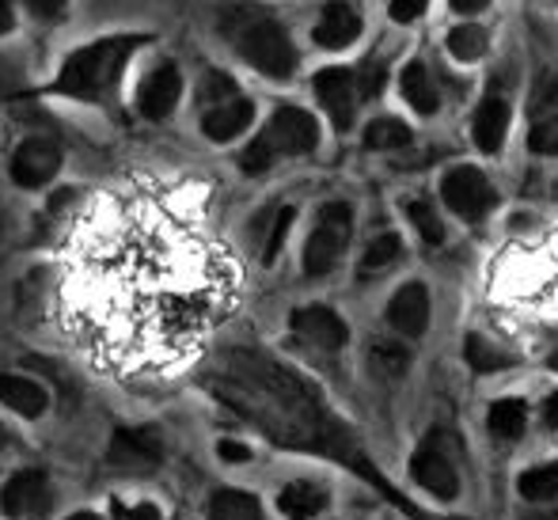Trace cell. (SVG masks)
<instances>
[{
	"label": "cell",
	"mask_w": 558,
	"mask_h": 520,
	"mask_svg": "<svg viewBox=\"0 0 558 520\" xmlns=\"http://www.w3.org/2000/svg\"><path fill=\"white\" fill-rule=\"evenodd\" d=\"M225 309L221 255L160 194H114L76 232L65 319L99 365L160 373L198 350Z\"/></svg>",
	"instance_id": "1"
},
{
	"label": "cell",
	"mask_w": 558,
	"mask_h": 520,
	"mask_svg": "<svg viewBox=\"0 0 558 520\" xmlns=\"http://www.w3.org/2000/svg\"><path fill=\"white\" fill-rule=\"evenodd\" d=\"M209 391L240 418H247L255 430H263L270 440L304 452H324L335 460H345L350 468H361L373 483H380L373 468H365L357 445L342 422L327 411L324 399L312 384H304L296 373L278 365L274 358L255 350H228L209 368ZM384 486V483H380Z\"/></svg>",
	"instance_id": "2"
},
{
	"label": "cell",
	"mask_w": 558,
	"mask_h": 520,
	"mask_svg": "<svg viewBox=\"0 0 558 520\" xmlns=\"http://www.w3.org/2000/svg\"><path fill=\"white\" fill-rule=\"evenodd\" d=\"M145 43L148 38H141V35H114V38H99V43L69 53L53 92H58V96H69V99H84V104H104V99L118 88L130 58Z\"/></svg>",
	"instance_id": "3"
},
{
	"label": "cell",
	"mask_w": 558,
	"mask_h": 520,
	"mask_svg": "<svg viewBox=\"0 0 558 520\" xmlns=\"http://www.w3.org/2000/svg\"><path fill=\"white\" fill-rule=\"evenodd\" d=\"M225 31L235 50H240V58L251 61L263 76H270V81H289L293 76L296 50L278 20L251 12V8H232L225 20Z\"/></svg>",
	"instance_id": "4"
},
{
	"label": "cell",
	"mask_w": 558,
	"mask_h": 520,
	"mask_svg": "<svg viewBox=\"0 0 558 520\" xmlns=\"http://www.w3.org/2000/svg\"><path fill=\"white\" fill-rule=\"evenodd\" d=\"M316 145H319L316 118L301 107H281V110H274L270 125H266V130L258 133L247 148H243L240 168L251 171V176H258V171L270 168L278 156H304Z\"/></svg>",
	"instance_id": "5"
},
{
	"label": "cell",
	"mask_w": 558,
	"mask_h": 520,
	"mask_svg": "<svg viewBox=\"0 0 558 520\" xmlns=\"http://www.w3.org/2000/svg\"><path fill=\"white\" fill-rule=\"evenodd\" d=\"M350 228H353V209L345 202H327L319 209L316 232L308 235V247H304V270L312 278H324V274L335 270L345 243H350Z\"/></svg>",
	"instance_id": "6"
},
{
	"label": "cell",
	"mask_w": 558,
	"mask_h": 520,
	"mask_svg": "<svg viewBox=\"0 0 558 520\" xmlns=\"http://www.w3.org/2000/svg\"><path fill=\"white\" fill-rule=\"evenodd\" d=\"M411 471L429 494L452 501L460 494V475H456V440L448 433H434L426 445L414 452Z\"/></svg>",
	"instance_id": "7"
},
{
	"label": "cell",
	"mask_w": 558,
	"mask_h": 520,
	"mask_svg": "<svg viewBox=\"0 0 558 520\" xmlns=\"http://www.w3.org/2000/svg\"><path fill=\"white\" fill-rule=\"evenodd\" d=\"M448 209L463 220H483L494 209V186L478 168H452L441 183Z\"/></svg>",
	"instance_id": "8"
},
{
	"label": "cell",
	"mask_w": 558,
	"mask_h": 520,
	"mask_svg": "<svg viewBox=\"0 0 558 520\" xmlns=\"http://www.w3.org/2000/svg\"><path fill=\"white\" fill-rule=\"evenodd\" d=\"M0 506H4V513L12 520H46L53 506L50 483H46L43 471H20L4 486V494H0Z\"/></svg>",
	"instance_id": "9"
},
{
	"label": "cell",
	"mask_w": 558,
	"mask_h": 520,
	"mask_svg": "<svg viewBox=\"0 0 558 520\" xmlns=\"http://www.w3.org/2000/svg\"><path fill=\"white\" fill-rule=\"evenodd\" d=\"M316 96L327 114H331L335 130H350L353 114H357V104H361L357 73H350V69H324V73L316 76Z\"/></svg>",
	"instance_id": "10"
},
{
	"label": "cell",
	"mask_w": 558,
	"mask_h": 520,
	"mask_svg": "<svg viewBox=\"0 0 558 520\" xmlns=\"http://www.w3.org/2000/svg\"><path fill=\"white\" fill-rule=\"evenodd\" d=\"M58 168H61V148L46 137L23 141V145L12 153V179L20 186H27V191L46 186L53 176H58Z\"/></svg>",
	"instance_id": "11"
},
{
	"label": "cell",
	"mask_w": 558,
	"mask_h": 520,
	"mask_svg": "<svg viewBox=\"0 0 558 520\" xmlns=\"http://www.w3.org/2000/svg\"><path fill=\"white\" fill-rule=\"evenodd\" d=\"M163 460V445L148 430H118L111 437V463L130 471H148Z\"/></svg>",
	"instance_id": "12"
},
{
	"label": "cell",
	"mask_w": 558,
	"mask_h": 520,
	"mask_svg": "<svg viewBox=\"0 0 558 520\" xmlns=\"http://www.w3.org/2000/svg\"><path fill=\"white\" fill-rule=\"evenodd\" d=\"M179 92H183V76H179L175 65H156L153 73L145 76L141 84V96H137V107L145 118H168L171 110L179 104Z\"/></svg>",
	"instance_id": "13"
},
{
	"label": "cell",
	"mask_w": 558,
	"mask_h": 520,
	"mask_svg": "<svg viewBox=\"0 0 558 520\" xmlns=\"http://www.w3.org/2000/svg\"><path fill=\"white\" fill-rule=\"evenodd\" d=\"M293 330L304 342L319 346V350H342L345 338H350V327L342 323V315H335L331 309H319V304L293 312Z\"/></svg>",
	"instance_id": "14"
},
{
	"label": "cell",
	"mask_w": 558,
	"mask_h": 520,
	"mask_svg": "<svg viewBox=\"0 0 558 520\" xmlns=\"http://www.w3.org/2000/svg\"><path fill=\"white\" fill-rule=\"evenodd\" d=\"M388 323L399 330V335L418 338L422 330H426V323H429V293H426V286L411 281V286L399 289V293L391 297V304H388Z\"/></svg>",
	"instance_id": "15"
},
{
	"label": "cell",
	"mask_w": 558,
	"mask_h": 520,
	"mask_svg": "<svg viewBox=\"0 0 558 520\" xmlns=\"http://www.w3.org/2000/svg\"><path fill=\"white\" fill-rule=\"evenodd\" d=\"M251 118H255V107L247 104V99H228V104H217L206 110V118H202V130H206L209 141H235L243 130L251 125Z\"/></svg>",
	"instance_id": "16"
},
{
	"label": "cell",
	"mask_w": 558,
	"mask_h": 520,
	"mask_svg": "<svg viewBox=\"0 0 558 520\" xmlns=\"http://www.w3.org/2000/svg\"><path fill=\"white\" fill-rule=\"evenodd\" d=\"M357 35H361V20L350 4L335 0V4L324 8V15H319V23H316V43L324 46V50H342V46H350Z\"/></svg>",
	"instance_id": "17"
},
{
	"label": "cell",
	"mask_w": 558,
	"mask_h": 520,
	"mask_svg": "<svg viewBox=\"0 0 558 520\" xmlns=\"http://www.w3.org/2000/svg\"><path fill=\"white\" fill-rule=\"evenodd\" d=\"M506 133H509V104L501 96H486L475 114V145L486 156H494L506 145Z\"/></svg>",
	"instance_id": "18"
},
{
	"label": "cell",
	"mask_w": 558,
	"mask_h": 520,
	"mask_svg": "<svg viewBox=\"0 0 558 520\" xmlns=\"http://www.w3.org/2000/svg\"><path fill=\"white\" fill-rule=\"evenodd\" d=\"M327 491L319 483H289L278 494V509L286 513V520H316L327 509Z\"/></svg>",
	"instance_id": "19"
},
{
	"label": "cell",
	"mask_w": 558,
	"mask_h": 520,
	"mask_svg": "<svg viewBox=\"0 0 558 520\" xmlns=\"http://www.w3.org/2000/svg\"><path fill=\"white\" fill-rule=\"evenodd\" d=\"M0 403L12 407V411L23 418H38L46 411V403H50V396H46L35 380H27V376L4 373L0 376Z\"/></svg>",
	"instance_id": "20"
},
{
	"label": "cell",
	"mask_w": 558,
	"mask_h": 520,
	"mask_svg": "<svg viewBox=\"0 0 558 520\" xmlns=\"http://www.w3.org/2000/svg\"><path fill=\"white\" fill-rule=\"evenodd\" d=\"M399 88H403V99L418 110V114H434L437 110V88H434V81H429V73H426L422 61H411V65L403 69Z\"/></svg>",
	"instance_id": "21"
},
{
	"label": "cell",
	"mask_w": 558,
	"mask_h": 520,
	"mask_svg": "<svg viewBox=\"0 0 558 520\" xmlns=\"http://www.w3.org/2000/svg\"><path fill=\"white\" fill-rule=\"evenodd\" d=\"M524 422H529V411H524L521 399H498L486 414V425H490L494 437L501 440H517L524 433Z\"/></svg>",
	"instance_id": "22"
},
{
	"label": "cell",
	"mask_w": 558,
	"mask_h": 520,
	"mask_svg": "<svg viewBox=\"0 0 558 520\" xmlns=\"http://www.w3.org/2000/svg\"><path fill=\"white\" fill-rule=\"evenodd\" d=\"M209 520H263V509L251 494L243 491H221L209 501Z\"/></svg>",
	"instance_id": "23"
},
{
	"label": "cell",
	"mask_w": 558,
	"mask_h": 520,
	"mask_svg": "<svg viewBox=\"0 0 558 520\" xmlns=\"http://www.w3.org/2000/svg\"><path fill=\"white\" fill-rule=\"evenodd\" d=\"M407 145H411V130L399 118H376L365 130V148H376V153H391V148Z\"/></svg>",
	"instance_id": "24"
},
{
	"label": "cell",
	"mask_w": 558,
	"mask_h": 520,
	"mask_svg": "<svg viewBox=\"0 0 558 520\" xmlns=\"http://www.w3.org/2000/svg\"><path fill=\"white\" fill-rule=\"evenodd\" d=\"M463 353H468V361H471V368H475V373H498V368L513 365V358H509V353H501L498 346H490L483 335H468Z\"/></svg>",
	"instance_id": "25"
},
{
	"label": "cell",
	"mask_w": 558,
	"mask_h": 520,
	"mask_svg": "<svg viewBox=\"0 0 558 520\" xmlns=\"http://www.w3.org/2000/svg\"><path fill=\"white\" fill-rule=\"evenodd\" d=\"M521 498L529 501H551L558 498V463H544L521 475Z\"/></svg>",
	"instance_id": "26"
},
{
	"label": "cell",
	"mask_w": 558,
	"mask_h": 520,
	"mask_svg": "<svg viewBox=\"0 0 558 520\" xmlns=\"http://www.w3.org/2000/svg\"><path fill=\"white\" fill-rule=\"evenodd\" d=\"M403 255V243H399V235H376L373 243H368V251L361 255V274H380L388 270L396 258Z\"/></svg>",
	"instance_id": "27"
},
{
	"label": "cell",
	"mask_w": 558,
	"mask_h": 520,
	"mask_svg": "<svg viewBox=\"0 0 558 520\" xmlns=\"http://www.w3.org/2000/svg\"><path fill=\"white\" fill-rule=\"evenodd\" d=\"M448 50H452V58H460V61H478L486 53V35H483V27H456V31H448Z\"/></svg>",
	"instance_id": "28"
},
{
	"label": "cell",
	"mask_w": 558,
	"mask_h": 520,
	"mask_svg": "<svg viewBox=\"0 0 558 520\" xmlns=\"http://www.w3.org/2000/svg\"><path fill=\"white\" fill-rule=\"evenodd\" d=\"M407 213H411L414 228H418L422 240H426L429 247H437V243H445V225H441V217H437L429 202H411V206H407Z\"/></svg>",
	"instance_id": "29"
},
{
	"label": "cell",
	"mask_w": 558,
	"mask_h": 520,
	"mask_svg": "<svg viewBox=\"0 0 558 520\" xmlns=\"http://www.w3.org/2000/svg\"><path fill=\"white\" fill-rule=\"evenodd\" d=\"M407 350L403 346H396V342H376L373 346V365L380 368L384 376H399V373H407Z\"/></svg>",
	"instance_id": "30"
},
{
	"label": "cell",
	"mask_w": 558,
	"mask_h": 520,
	"mask_svg": "<svg viewBox=\"0 0 558 520\" xmlns=\"http://www.w3.org/2000/svg\"><path fill=\"white\" fill-rule=\"evenodd\" d=\"M293 217H296V213L289 209V206H281L278 213H274V220H270V235H266V243H263V258H266V263H274V258H278V251H281V243H286V235H289V225H293Z\"/></svg>",
	"instance_id": "31"
},
{
	"label": "cell",
	"mask_w": 558,
	"mask_h": 520,
	"mask_svg": "<svg viewBox=\"0 0 558 520\" xmlns=\"http://www.w3.org/2000/svg\"><path fill=\"white\" fill-rule=\"evenodd\" d=\"M529 145L536 148V153H544V156H558V114L544 118V122H536Z\"/></svg>",
	"instance_id": "32"
},
{
	"label": "cell",
	"mask_w": 558,
	"mask_h": 520,
	"mask_svg": "<svg viewBox=\"0 0 558 520\" xmlns=\"http://www.w3.org/2000/svg\"><path fill=\"white\" fill-rule=\"evenodd\" d=\"M202 99H206L209 107L228 104V99H235V84L221 73H206V81H202Z\"/></svg>",
	"instance_id": "33"
},
{
	"label": "cell",
	"mask_w": 558,
	"mask_h": 520,
	"mask_svg": "<svg viewBox=\"0 0 558 520\" xmlns=\"http://www.w3.org/2000/svg\"><path fill=\"white\" fill-rule=\"evenodd\" d=\"M23 4H27V12L35 15V20L58 23V20H65L69 0H23Z\"/></svg>",
	"instance_id": "34"
},
{
	"label": "cell",
	"mask_w": 558,
	"mask_h": 520,
	"mask_svg": "<svg viewBox=\"0 0 558 520\" xmlns=\"http://www.w3.org/2000/svg\"><path fill=\"white\" fill-rule=\"evenodd\" d=\"M357 88H361V99H373V96H380V88H384V65L380 61H368L365 69L357 73Z\"/></svg>",
	"instance_id": "35"
},
{
	"label": "cell",
	"mask_w": 558,
	"mask_h": 520,
	"mask_svg": "<svg viewBox=\"0 0 558 520\" xmlns=\"http://www.w3.org/2000/svg\"><path fill=\"white\" fill-rule=\"evenodd\" d=\"M426 12V0H391V20L396 23H414Z\"/></svg>",
	"instance_id": "36"
},
{
	"label": "cell",
	"mask_w": 558,
	"mask_h": 520,
	"mask_svg": "<svg viewBox=\"0 0 558 520\" xmlns=\"http://www.w3.org/2000/svg\"><path fill=\"white\" fill-rule=\"evenodd\" d=\"M114 517L118 520H160V509H156V506H133V509H125V506H118V501H114Z\"/></svg>",
	"instance_id": "37"
},
{
	"label": "cell",
	"mask_w": 558,
	"mask_h": 520,
	"mask_svg": "<svg viewBox=\"0 0 558 520\" xmlns=\"http://www.w3.org/2000/svg\"><path fill=\"white\" fill-rule=\"evenodd\" d=\"M217 452H221V460H225V463H247V460H251L247 448L235 445V440H221V445H217Z\"/></svg>",
	"instance_id": "38"
},
{
	"label": "cell",
	"mask_w": 558,
	"mask_h": 520,
	"mask_svg": "<svg viewBox=\"0 0 558 520\" xmlns=\"http://www.w3.org/2000/svg\"><path fill=\"white\" fill-rule=\"evenodd\" d=\"M452 4V12H460V15H475V12H483L490 0H448Z\"/></svg>",
	"instance_id": "39"
},
{
	"label": "cell",
	"mask_w": 558,
	"mask_h": 520,
	"mask_svg": "<svg viewBox=\"0 0 558 520\" xmlns=\"http://www.w3.org/2000/svg\"><path fill=\"white\" fill-rule=\"evenodd\" d=\"M544 418H547V425H555V430H558V391L544 403Z\"/></svg>",
	"instance_id": "40"
},
{
	"label": "cell",
	"mask_w": 558,
	"mask_h": 520,
	"mask_svg": "<svg viewBox=\"0 0 558 520\" xmlns=\"http://www.w3.org/2000/svg\"><path fill=\"white\" fill-rule=\"evenodd\" d=\"M12 23H15L12 8H8V0H0V35H4V31H12Z\"/></svg>",
	"instance_id": "41"
},
{
	"label": "cell",
	"mask_w": 558,
	"mask_h": 520,
	"mask_svg": "<svg viewBox=\"0 0 558 520\" xmlns=\"http://www.w3.org/2000/svg\"><path fill=\"white\" fill-rule=\"evenodd\" d=\"M547 365H551V368H555V373H558V346H555V350H551V353H547Z\"/></svg>",
	"instance_id": "42"
},
{
	"label": "cell",
	"mask_w": 558,
	"mask_h": 520,
	"mask_svg": "<svg viewBox=\"0 0 558 520\" xmlns=\"http://www.w3.org/2000/svg\"><path fill=\"white\" fill-rule=\"evenodd\" d=\"M69 520H99L96 513H76V517H69Z\"/></svg>",
	"instance_id": "43"
},
{
	"label": "cell",
	"mask_w": 558,
	"mask_h": 520,
	"mask_svg": "<svg viewBox=\"0 0 558 520\" xmlns=\"http://www.w3.org/2000/svg\"><path fill=\"white\" fill-rule=\"evenodd\" d=\"M0 445H4V430H0Z\"/></svg>",
	"instance_id": "44"
},
{
	"label": "cell",
	"mask_w": 558,
	"mask_h": 520,
	"mask_svg": "<svg viewBox=\"0 0 558 520\" xmlns=\"http://www.w3.org/2000/svg\"><path fill=\"white\" fill-rule=\"evenodd\" d=\"M555 194H558V186H555Z\"/></svg>",
	"instance_id": "45"
}]
</instances>
